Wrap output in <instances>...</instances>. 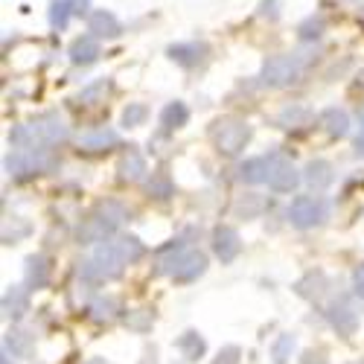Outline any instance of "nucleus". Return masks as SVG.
<instances>
[{"mask_svg":"<svg viewBox=\"0 0 364 364\" xmlns=\"http://www.w3.org/2000/svg\"><path fill=\"white\" fill-rule=\"evenodd\" d=\"M248 140H251V126L245 123V119L222 117V119H216V123H213V143H216V149L222 151V155H228V158L239 155Z\"/></svg>","mask_w":364,"mask_h":364,"instance_id":"obj_1","label":"nucleus"},{"mask_svg":"<svg viewBox=\"0 0 364 364\" xmlns=\"http://www.w3.org/2000/svg\"><path fill=\"white\" fill-rule=\"evenodd\" d=\"M204 268H207V257L201 251H178L161 259L158 274H169L175 283H193L196 277L204 274Z\"/></svg>","mask_w":364,"mask_h":364,"instance_id":"obj_2","label":"nucleus"},{"mask_svg":"<svg viewBox=\"0 0 364 364\" xmlns=\"http://www.w3.org/2000/svg\"><path fill=\"white\" fill-rule=\"evenodd\" d=\"M123 265H126V259L119 257L114 242H102L94 254V259L85 262V277L87 280H114V277H119Z\"/></svg>","mask_w":364,"mask_h":364,"instance_id":"obj_3","label":"nucleus"},{"mask_svg":"<svg viewBox=\"0 0 364 364\" xmlns=\"http://www.w3.org/2000/svg\"><path fill=\"white\" fill-rule=\"evenodd\" d=\"M300 70H303V62L297 55H271L262 65L259 79L265 87H286V85L297 82Z\"/></svg>","mask_w":364,"mask_h":364,"instance_id":"obj_4","label":"nucleus"},{"mask_svg":"<svg viewBox=\"0 0 364 364\" xmlns=\"http://www.w3.org/2000/svg\"><path fill=\"white\" fill-rule=\"evenodd\" d=\"M289 219H291V225L300 228V230L315 228V225H321V222L326 219V204H323L321 198H315V196H300V198H294L291 207H289Z\"/></svg>","mask_w":364,"mask_h":364,"instance_id":"obj_5","label":"nucleus"},{"mask_svg":"<svg viewBox=\"0 0 364 364\" xmlns=\"http://www.w3.org/2000/svg\"><path fill=\"white\" fill-rule=\"evenodd\" d=\"M300 184V172L294 169L291 161H286L283 155H271L268 158V187L277 193H291Z\"/></svg>","mask_w":364,"mask_h":364,"instance_id":"obj_6","label":"nucleus"},{"mask_svg":"<svg viewBox=\"0 0 364 364\" xmlns=\"http://www.w3.org/2000/svg\"><path fill=\"white\" fill-rule=\"evenodd\" d=\"M326 318H329L332 326L341 332V336H353L355 326H358V309H355V303L350 297H338L336 303H329Z\"/></svg>","mask_w":364,"mask_h":364,"instance_id":"obj_7","label":"nucleus"},{"mask_svg":"<svg viewBox=\"0 0 364 364\" xmlns=\"http://www.w3.org/2000/svg\"><path fill=\"white\" fill-rule=\"evenodd\" d=\"M213 251H216V257H219L222 262H233V259L239 257V251H242L239 233H236L233 228H228V225H219V228L213 230Z\"/></svg>","mask_w":364,"mask_h":364,"instance_id":"obj_8","label":"nucleus"},{"mask_svg":"<svg viewBox=\"0 0 364 364\" xmlns=\"http://www.w3.org/2000/svg\"><path fill=\"white\" fill-rule=\"evenodd\" d=\"M100 58V41L97 36H82L70 44V62L73 65H94Z\"/></svg>","mask_w":364,"mask_h":364,"instance_id":"obj_9","label":"nucleus"},{"mask_svg":"<svg viewBox=\"0 0 364 364\" xmlns=\"http://www.w3.org/2000/svg\"><path fill=\"white\" fill-rule=\"evenodd\" d=\"M87 26H90V33H94L97 38H117L119 33H123L119 21H117L111 12H105V9H100V12L90 15V18H87Z\"/></svg>","mask_w":364,"mask_h":364,"instance_id":"obj_10","label":"nucleus"},{"mask_svg":"<svg viewBox=\"0 0 364 364\" xmlns=\"http://www.w3.org/2000/svg\"><path fill=\"white\" fill-rule=\"evenodd\" d=\"M119 143V134L114 129H97V132H87L79 137V146L85 151H102V149H111Z\"/></svg>","mask_w":364,"mask_h":364,"instance_id":"obj_11","label":"nucleus"},{"mask_svg":"<svg viewBox=\"0 0 364 364\" xmlns=\"http://www.w3.org/2000/svg\"><path fill=\"white\" fill-rule=\"evenodd\" d=\"M321 126L326 129L329 137H344L350 132V117L347 111H338V108H326L321 114Z\"/></svg>","mask_w":364,"mask_h":364,"instance_id":"obj_12","label":"nucleus"},{"mask_svg":"<svg viewBox=\"0 0 364 364\" xmlns=\"http://www.w3.org/2000/svg\"><path fill=\"white\" fill-rule=\"evenodd\" d=\"M277 123L283 129H303L312 123V111L306 105H286L280 114H277Z\"/></svg>","mask_w":364,"mask_h":364,"instance_id":"obj_13","label":"nucleus"},{"mask_svg":"<svg viewBox=\"0 0 364 364\" xmlns=\"http://www.w3.org/2000/svg\"><path fill=\"white\" fill-rule=\"evenodd\" d=\"M332 164L329 161H312L309 166H306V184L312 187V190H326L329 184H332Z\"/></svg>","mask_w":364,"mask_h":364,"instance_id":"obj_14","label":"nucleus"},{"mask_svg":"<svg viewBox=\"0 0 364 364\" xmlns=\"http://www.w3.org/2000/svg\"><path fill=\"white\" fill-rule=\"evenodd\" d=\"M146 175V161L140 151H129V155L119 161V181H129V184H137V181Z\"/></svg>","mask_w":364,"mask_h":364,"instance_id":"obj_15","label":"nucleus"},{"mask_svg":"<svg viewBox=\"0 0 364 364\" xmlns=\"http://www.w3.org/2000/svg\"><path fill=\"white\" fill-rule=\"evenodd\" d=\"M26 309H29V297H26V291L18 289V286H12V289L4 294V315L12 318V321H18Z\"/></svg>","mask_w":364,"mask_h":364,"instance_id":"obj_16","label":"nucleus"},{"mask_svg":"<svg viewBox=\"0 0 364 364\" xmlns=\"http://www.w3.org/2000/svg\"><path fill=\"white\" fill-rule=\"evenodd\" d=\"M47 277H50L47 259L44 257H29L26 259V283H29V289H44Z\"/></svg>","mask_w":364,"mask_h":364,"instance_id":"obj_17","label":"nucleus"},{"mask_svg":"<svg viewBox=\"0 0 364 364\" xmlns=\"http://www.w3.org/2000/svg\"><path fill=\"white\" fill-rule=\"evenodd\" d=\"M94 216H100V219H102V225H105V228L114 233L119 225H123V219H126V210L119 207L117 201H102V204H97Z\"/></svg>","mask_w":364,"mask_h":364,"instance_id":"obj_18","label":"nucleus"},{"mask_svg":"<svg viewBox=\"0 0 364 364\" xmlns=\"http://www.w3.org/2000/svg\"><path fill=\"white\" fill-rule=\"evenodd\" d=\"M239 178L245 181V184H262V181H268V158L245 161L239 166Z\"/></svg>","mask_w":364,"mask_h":364,"instance_id":"obj_19","label":"nucleus"},{"mask_svg":"<svg viewBox=\"0 0 364 364\" xmlns=\"http://www.w3.org/2000/svg\"><path fill=\"white\" fill-rule=\"evenodd\" d=\"M114 245H117V251H119V257L126 259V265H132V262H137L143 254H146V248H143V242L137 239V236H117L114 239Z\"/></svg>","mask_w":364,"mask_h":364,"instance_id":"obj_20","label":"nucleus"},{"mask_svg":"<svg viewBox=\"0 0 364 364\" xmlns=\"http://www.w3.org/2000/svg\"><path fill=\"white\" fill-rule=\"evenodd\" d=\"M190 119V111L184 102H169L164 111H161V126L164 129H181Z\"/></svg>","mask_w":364,"mask_h":364,"instance_id":"obj_21","label":"nucleus"},{"mask_svg":"<svg viewBox=\"0 0 364 364\" xmlns=\"http://www.w3.org/2000/svg\"><path fill=\"white\" fill-rule=\"evenodd\" d=\"M201 53H204V47H201V44H175V47H169V55L175 58L178 65H187V68L198 65Z\"/></svg>","mask_w":364,"mask_h":364,"instance_id":"obj_22","label":"nucleus"},{"mask_svg":"<svg viewBox=\"0 0 364 364\" xmlns=\"http://www.w3.org/2000/svg\"><path fill=\"white\" fill-rule=\"evenodd\" d=\"M178 350L184 353L187 361H198L204 355V338H198V332H184L178 338Z\"/></svg>","mask_w":364,"mask_h":364,"instance_id":"obj_23","label":"nucleus"},{"mask_svg":"<svg viewBox=\"0 0 364 364\" xmlns=\"http://www.w3.org/2000/svg\"><path fill=\"white\" fill-rule=\"evenodd\" d=\"M6 350H12L15 355L26 358L29 353H33V336H29V332H21V329L9 332L6 336Z\"/></svg>","mask_w":364,"mask_h":364,"instance_id":"obj_24","label":"nucleus"},{"mask_svg":"<svg viewBox=\"0 0 364 364\" xmlns=\"http://www.w3.org/2000/svg\"><path fill=\"white\" fill-rule=\"evenodd\" d=\"M149 196H151V198H161V201H166V198L172 196V178H169L166 172L151 175V181H149Z\"/></svg>","mask_w":364,"mask_h":364,"instance_id":"obj_25","label":"nucleus"},{"mask_svg":"<svg viewBox=\"0 0 364 364\" xmlns=\"http://www.w3.org/2000/svg\"><path fill=\"white\" fill-rule=\"evenodd\" d=\"M70 15H76V12H73V4H70V0H55V4L50 6V23H53L55 29H65Z\"/></svg>","mask_w":364,"mask_h":364,"instance_id":"obj_26","label":"nucleus"},{"mask_svg":"<svg viewBox=\"0 0 364 364\" xmlns=\"http://www.w3.org/2000/svg\"><path fill=\"white\" fill-rule=\"evenodd\" d=\"M108 90H111V82H108V79H100V82L87 85V87L82 90V102H85V105H100V102L105 100Z\"/></svg>","mask_w":364,"mask_h":364,"instance_id":"obj_27","label":"nucleus"},{"mask_svg":"<svg viewBox=\"0 0 364 364\" xmlns=\"http://www.w3.org/2000/svg\"><path fill=\"white\" fill-rule=\"evenodd\" d=\"M90 312H94V321H114V315H117V300L114 297H100L97 303H94V306H90Z\"/></svg>","mask_w":364,"mask_h":364,"instance_id":"obj_28","label":"nucleus"},{"mask_svg":"<svg viewBox=\"0 0 364 364\" xmlns=\"http://www.w3.org/2000/svg\"><path fill=\"white\" fill-rule=\"evenodd\" d=\"M291 350H294V336H280L277 341H274V350H271V355H274V364H286L289 361V355H291Z\"/></svg>","mask_w":364,"mask_h":364,"instance_id":"obj_29","label":"nucleus"},{"mask_svg":"<svg viewBox=\"0 0 364 364\" xmlns=\"http://www.w3.org/2000/svg\"><path fill=\"white\" fill-rule=\"evenodd\" d=\"M146 117H149V108L143 102H132L123 111V126H140V123H146Z\"/></svg>","mask_w":364,"mask_h":364,"instance_id":"obj_30","label":"nucleus"},{"mask_svg":"<svg viewBox=\"0 0 364 364\" xmlns=\"http://www.w3.org/2000/svg\"><path fill=\"white\" fill-rule=\"evenodd\" d=\"M126 326L134 329V332H146V329H151V312H146V309H134V312H129V315H126Z\"/></svg>","mask_w":364,"mask_h":364,"instance_id":"obj_31","label":"nucleus"},{"mask_svg":"<svg viewBox=\"0 0 364 364\" xmlns=\"http://www.w3.org/2000/svg\"><path fill=\"white\" fill-rule=\"evenodd\" d=\"M262 210V201L257 198V196H245L239 204H236V213H245V219H251V216H257Z\"/></svg>","mask_w":364,"mask_h":364,"instance_id":"obj_32","label":"nucleus"},{"mask_svg":"<svg viewBox=\"0 0 364 364\" xmlns=\"http://www.w3.org/2000/svg\"><path fill=\"white\" fill-rule=\"evenodd\" d=\"M321 33H323V21H321V18H318V21L312 18V21H306V23L300 26V36H303V38H318Z\"/></svg>","mask_w":364,"mask_h":364,"instance_id":"obj_33","label":"nucleus"},{"mask_svg":"<svg viewBox=\"0 0 364 364\" xmlns=\"http://www.w3.org/2000/svg\"><path fill=\"white\" fill-rule=\"evenodd\" d=\"M213 364H239V347H225Z\"/></svg>","mask_w":364,"mask_h":364,"instance_id":"obj_34","label":"nucleus"},{"mask_svg":"<svg viewBox=\"0 0 364 364\" xmlns=\"http://www.w3.org/2000/svg\"><path fill=\"white\" fill-rule=\"evenodd\" d=\"M355 294H358V297H364V265H361V268H355Z\"/></svg>","mask_w":364,"mask_h":364,"instance_id":"obj_35","label":"nucleus"},{"mask_svg":"<svg viewBox=\"0 0 364 364\" xmlns=\"http://www.w3.org/2000/svg\"><path fill=\"white\" fill-rule=\"evenodd\" d=\"M303 364H326V358H323V353H306L303 355Z\"/></svg>","mask_w":364,"mask_h":364,"instance_id":"obj_36","label":"nucleus"},{"mask_svg":"<svg viewBox=\"0 0 364 364\" xmlns=\"http://www.w3.org/2000/svg\"><path fill=\"white\" fill-rule=\"evenodd\" d=\"M70 4H73V12L76 15H85L87 12V0H70Z\"/></svg>","mask_w":364,"mask_h":364,"instance_id":"obj_37","label":"nucleus"},{"mask_svg":"<svg viewBox=\"0 0 364 364\" xmlns=\"http://www.w3.org/2000/svg\"><path fill=\"white\" fill-rule=\"evenodd\" d=\"M87 364H108V361H105V358H90Z\"/></svg>","mask_w":364,"mask_h":364,"instance_id":"obj_38","label":"nucleus"},{"mask_svg":"<svg viewBox=\"0 0 364 364\" xmlns=\"http://www.w3.org/2000/svg\"><path fill=\"white\" fill-rule=\"evenodd\" d=\"M361 123H364V114H361Z\"/></svg>","mask_w":364,"mask_h":364,"instance_id":"obj_39","label":"nucleus"}]
</instances>
